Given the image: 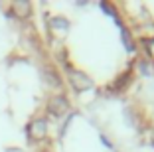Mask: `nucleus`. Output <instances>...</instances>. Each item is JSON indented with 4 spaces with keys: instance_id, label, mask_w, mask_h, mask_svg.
Instances as JSON below:
<instances>
[{
    "instance_id": "f257e3e1",
    "label": "nucleus",
    "mask_w": 154,
    "mask_h": 152,
    "mask_svg": "<svg viewBox=\"0 0 154 152\" xmlns=\"http://www.w3.org/2000/svg\"><path fill=\"white\" fill-rule=\"evenodd\" d=\"M65 111H67V101H65L63 97H54L50 101V113H54V115H63Z\"/></svg>"
},
{
    "instance_id": "f03ea898",
    "label": "nucleus",
    "mask_w": 154,
    "mask_h": 152,
    "mask_svg": "<svg viewBox=\"0 0 154 152\" xmlns=\"http://www.w3.org/2000/svg\"><path fill=\"white\" fill-rule=\"evenodd\" d=\"M32 129L34 130H30V134H32L34 138H40V136H44V134H45V123L44 121H36L32 125Z\"/></svg>"
},
{
    "instance_id": "7ed1b4c3",
    "label": "nucleus",
    "mask_w": 154,
    "mask_h": 152,
    "mask_svg": "<svg viewBox=\"0 0 154 152\" xmlns=\"http://www.w3.org/2000/svg\"><path fill=\"white\" fill-rule=\"evenodd\" d=\"M14 8H16V10H20V14H26V12H30V6H28V4H16Z\"/></svg>"
}]
</instances>
